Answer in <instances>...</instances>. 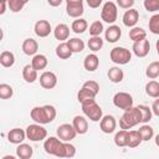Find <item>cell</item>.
<instances>
[{
	"mask_svg": "<svg viewBox=\"0 0 159 159\" xmlns=\"http://www.w3.org/2000/svg\"><path fill=\"white\" fill-rule=\"evenodd\" d=\"M5 11H6V4L5 2H0V15L5 14Z\"/></svg>",
	"mask_w": 159,
	"mask_h": 159,
	"instance_id": "obj_50",
	"label": "cell"
},
{
	"mask_svg": "<svg viewBox=\"0 0 159 159\" xmlns=\"http://www.w3.org/2000/svg\"><path fill=\"white\" fill-rule=\"evenodd\" d=\"M120 36H122V31H120V27L117 26V25H111V26L106 30V32H104L106 40H107L108 42H111V43L117 42V41L120 39Z\"/></svg>",
	"mask_w": 159,
	"mask_h": 159,
	"instance_id": "obj_17",
	"label": "cell"
},
{
	"mask_svg": "<svg viewBox=\"0 0 159 159\" xmlns=\"http://www.w3.org/2000/svg\"><path fill=\"white\" fill-rule=\"evenodd\" d=\"M86 1H87V5L92 9H97L102 4V0H86Z\"/></svg>",
	"mask_w": 159,
	"mask_h": 159,
	"instance_id": "obj_48",
	"label": "cell"
},
{
	"mask_svg": "<svg viewBox=\"0 0 159 159\" xmlns=\"http://www.w3.org/2000/svg\"><path fill=\"white\" fill-rule=\"evenodd\" d=\"M145 75H147V77L150 78V80L158 78V76H159V62H158V61H154V62L149 63V66L147 67Z\"/></svg>",
	"mask_w": 159,
	"mask_h": 159,
	"instance_id": "obj_36",
	"label": "cell"
},
{
	"mask_svg": "<svg viewBox=\"0 0 159 159\" xmlns=\"http://www.w3.org/2000/svg\"><path fill=\"white\" fill-rule=\"evenodd\" d=\"M43 149L47 154L65 158V142L56 137H50L43 142Z\"/></svg>",
	"mask_w": 159,
	"mask_h": 159,
	"instance_id": "obj_4",
	"label": "cell"
},
{
	"mask_svg": "<svg viewBox=\"0 0 159 159\" xmlns=\"http://www.w3.org/2000/svg\"><path fill=\"white\" fill-rule=\"evenodd\" d=\"M66 12L71 17H81L84 12L83 4H67L66 5Z\"/></svg>",
	"mask_w": 159,
	"mask_h": 159,
	"instance_id": "obj_21",
	"label": "cell"
},
{
	"mask_svg": "<svg viewBox=\"0 0 159 159\" xmlns=\"http://www.w3.org/2000/svg\"><path fill=\"white\" fill-rule=\"evenodd\" d=\"M56 56L61 60H67L72 56V51L70 50L67 42H61L57 47H56Z\"/></svg>",
	"mask_w": 159,
	"mask_h": 159,
	"instance_id": "obj_27",
	"label": "cell"
},
{
	"mask_svg": "<svg viewBox=\"0 0 159 159\" xmlns=\"http://www.w3.org/2000/svg\"><path fill=\"white\" fill-rule=\"evenodd\" d=\"M99 66V58L96 53H89L84 57L83 60V67L88 71V72H93L98 68Z\"/></svg>",
	"mask_w": 159,
	"mask_h": 159,
	"instance_id": "obj_18",
	"label": "cell"
},
{
	"mask_svg": "<svg viewBox=\"0 0 159 159\" xmlns=\"http://www.w3.org/2000/svg\"><path fill=\"white\" fill-rule=\"evenodd\" d=\"M138 20H139V12H138V10H135V9H128L125 12H124V15H123V24H124V26H127V27H133V26H135L137 25V22H138Z\"/></svg>",
	"mask_w": 159,
	"mask_h": 159,
	"instance_id": "obj_14",
	"label": "cell"
},
{
	"mask_svg": "<svg viewBox=\"0 0 159 159\" xmlns=\"http://www.w3.org/2000/svg\"><path fill=\"white\" fill-rule=\"evenodd\" d=\"M2 37H4V32H2V29L0 27V41L2 40Z\"/></svg>",
	"mask_w": 159,
	"mask_h": 159,
	"instance_id": "obj_52",
	"label": "cell"
},
{
	"mask_svg": "<svg viewBox=\"0 0 159 159\" xmlns=\"http://www.w3.org/2000/svg\"><path fill=\"white\" fill-rule=\"evenodd\" d=\"M66 4H83V0H66Z\"/></svg>",
	"mask_w": 159,
	"mask_h": 159,
	"instance_id": "obj_51",
	"label": "cell"
},
{
	"mask_svg": "<svg viewBox=\"0 0 159 159\" xmlns=\"http://www.w3.org/2000/svg\"><path fill=\"white\" fill-rule=\"evenodd\" d=\"M62 1H63V0H47V2H48L51 6H53V7L60 6V5L62 4Z\"/></svg>",
	"mask_w": 159,
	"mask_h": 159,
	"instance_id": "obj_49",
	"label": "cell"
},
{
	"mask_svg": "<svg viewBox=\"0 0 159 159\" xmlns=\"http://www.w3.org/2000/svg\"><path fill=\"white\" fill-rule=\"evenodd\" d=\"M142 139L138 134L137 130H128L127 134V147L129 148H137L138 145H140Z\"/></svg>",
	"mask_w": 159,
	"mask_h": 159,
	"instance_id": "obj_29",
	"label": "cell"
},
{
	"mask_svg": "<svg viewBox=\"0 0 159 159\" xmlns=\"http://www.w3.org/2000/svg\"><path fill=\"white\" fill-rule=\"evenodd\" d=\"M117 16H118L117 5H116L113 1H107V2H104V5L102 6V10H101V19H102L104 22L114 24L116 20H117Z\"/></svg>",
	"mask_w": 159,
	"mask_h": 159,
	"instance_id": "obj_7",
	"label": "cell"
},
{
	"mask_svg": "<svg viewBox=\"0 0 159 159\" xmlns=\"http://www.w3.org/2000/svg\"><path fill=\"white\" fill-rule=\"evenodd\" d=\"M123 77H124V73H123V70H120L119 67L114 66V67H111L108 70V78L111 82L113 83H119L123 81Z\"/></svg>",
	"mask_w": 159,
	"mask_h": 159,
	"instance_id": "obj_25",
	"label": "cell"
},
{
	"mask_svg": "<svg viewBox=\"0 0 159 159\" xmlns=\"http://www.w3.org/2000/svg\"><path fill=\"white\" fill-rule=\"evenodd\" d=\"M22 51H24V53L25 55H27V56H34V55H36V52H37V50H39V45H37V42H36V40H34V39H26L24 42H22Z\"/></svg>",
	"mask_w": 159,
	"mask_h": 159,
	"instance_id": "obj_19",
	"label": "cell"
},
{
	"mask_svg": "<svg viewBox=\"0 0 159 159\" xmlns=\"http://www.w3.org/2000/svg\"><path fill=\"white\" fill-rule=\"evenodd\" d=\"M53 35L56 37V40L58 41H65L68 39L70 36V27L66 24H58L55 30H53Z\"/></svg>",
	"mask_w": 159,
	"mask_h": 159,
	"instance_id": "obj_22",
	"label": "cell"
},
{
	"mask_svg": "<svg viewBox=\"0 0 159 159\" xmlns=\"http://www.w3.org/2000/svg\"><path fill=\"white\" fill-rule=\"evenodd\" d=\"M137 132H138V134H139L142 142H148V140H150V139L153 138V135H154V129H153L149 124H143Z\"/></svg>",
	"mask_w": 159,
	"mask_h": 159,
	"instance_id": "obj_28",
	"label": "cell"
},
{
	"mask_svg": "<svg viewBox=\"0 0 159 159\" xmlns=\"http://www.w3.org/2000/svg\"><path fill=\"white\" fill-rule=\"evenodd\" d=\"M25 133H26V138L30 139L31 142H40V140L46 139L47 137V130L39 123L27 125Z\"/></svg>",
	"mask_w": 159,
	"mask_h": 159,
	"instance_id": "obj_6",
	"label": "cell"
},
{
	"mask_svg": "<svg viewBox=\"0 0 159 159\" xmlns=\"http://www.w3.org/2000/svg\"><path fill=\"white\" fill-rule=\"evenodd\" d=\"M143 4L148 12H155L159 10V0H144Z\"/></svg>",
	"mask_w": 159,
	"mask_h": 159,
	"instance_id": "obj_42",
	"label": "cell"
},
{
	"mask_svg": "<svg viewBox=\"0 0 159 159\" xmlns=\"http://www.w3.org/2000/svg\"><path fill=\"white\" fill-rule=\"evenodd\" d=\"M67 45H68L70 50L72 51V53L82 52V51L84 50V42H83L81 39H77V37L70 39V40L67 41Z\"/></svg>",
	"mask_w": 159,
	"mask_h": 159,
	"instance_id": "obj_30",
	"label": "cell"
},
{
	"mask_svg": "<svg viewBox=\"0 0 159 159\" xmlns=\"http://www.w3.org/2000/svg\"><path fill=\"white\" fill-rule=\"evenodd\" d=\"M83 87H87L88 89H91L92 92H94L96 94L99 93V84L96 81H86L83 83Z\"/></svg>",
	"mask_w": 159,
	"mask_h": 159,
	"instance_id": "obj_45",
	"label": "cell"
},
{
	"mask_svg": "<svg viewBox=\"0 0 159 159\" xmlns=\"http://www.w3.org/2000/svg\"><path fill=\"white\" fill-rule=\"evenodd\" d=\"M149 31L154 35H159V14H154L149 20Z\"/></svg>",
	"mask_w": 159,
	"mask_h": 159,
	"instance_id": "obj_41",
	"label": "cell"
},
{
	"mask_svg": "<svg viewBox=\"0 0 159 159\" xmlns=\"http://www.w3.org/2000/svg\"><path fill=\"white\" fill-rule=\"evenodd\" d=\"M132 50L137 57H145L150 51V42L149 40H147V37L139 41H134Z\"/></svg>",
	"mask_w": 159,
	"mask_h": 159,
	"instance_id": "obj_10",
	"label": "cell"
},
{
	"mask_svg": "<svg viewBox=\"0 0 159 159\" xmlns=\"http://www.w3.org/2000/svg\"><path fill=\"white\" fill-rule=\"evenodd\" d=\"M14 94V89L7 83H0V98L1 99H9Z\"/></svg>",
	"mask_w": 159,
	"mask_h": 159,
	"instance_id": "obj_39",
	"label": "cell"
},
{
	"mask_svg": "<svg viewBox=\"0 0 159 159\" xmlns=\"http://www.w3.org/2000/svg\"><path fill=\"white\" fill-rule=\"evenodd\" d=\"M22 77L27 83H34L37 80V71L31 65H26L22 68Z\"/></svg>",
	"mask_w": 159,
	"mask_h": 159,
	"instance_id": "obj_24",
	"label": "cell"
},
{
	"mask_svg": "<svg viewBox=\"0 0 159 159\" xmlns=\"http://www.w3.org/2000/svg\"><path fill=\"white\" fill-rule=\"evenodd\" d=\"M34 154V149L30 144L26 143H20L16 148V155L20 159H30Z\"/></svg>",
	"mask_w": 159,
	"mask_h": 159,
	"instance_id": "obj_20",
	"label": "cell"
},
{
	"mask_svg": "<svg viewBox=\"0 0 159 159\" xmlns=\"http://www.w3.org/2000/svg\"><path fill=\"white\" fill-rule=\"evenodd\" d=\"M138 111H139V114H140V123H148L150 119H152V109L148 107V106H144V104H139L137 106Z\"/></svg>",
	"mask_w": 159,
	"mask_h": 159,
	"instance_id": "obj_34",
	"label": "cell"
},
{
	"mask_svg": "<svg viewBox=\"0 0 159 159\" xmlns=\"http://www.w3.org/2000/svg\"><path fill=\"white\" fill-rule=\"evenodd\" d=\"M76 155V148L68 142H65V158H73Z\"/></svg>",
	"mask_w": 159,
	"mask_h": 159,
	"instance_id": "obj_44",
	"label": "cell"
},
{
	"mask_svg": "<svg viewBox=\"0 0 159 159\" xmlns=\"http://www.w3.org/2000/svg\"><path fill=\"white\" fill-rule=\"evenodd\" d=\"M34 31L39 37H47L52 31L51 24L47 20H39L34 26Z\"/></svg>",
	"mask_w": 159,
	"mask_h": 159,
	"instance_id": "obj_13",
	"label": "cell"
},
{
	"mask_svg": "<svg viewBox=\"0 0 159 159\" xmlns=\"http://www.w3.org/2000/svg\"><path fill=\"white\" fill-rule=\"evenodd\" d=\"M147 37V32L143 27H137V26H133L129 31V39L134 42V41H139V40H143Z\"/></svg>",
	"mask_w": 159,
	"mask_h": 159,
	"instance_id": "obj_33",
	"label": "cell"
},
{
	"mask_svg": "<svg viewBox=\"0 0 159 159\" xmlns=\"http://www.w3.org/2000/svg\"><path fill=\"white\" fill-rule=\"evenodd\" d=\"M82 106V112L83 114L91 119L92 122H99L102 116H103V112H102V108L99 107V104H97V102L94 101V98H91V99H86L81 103Z\"/></svg>",
	"mask_w": 159,
	"mask_h": 159,
	"instance_id": "obj_3",
	"label": "cell"
},
{
	"mask_svg": "<svg viewBox=\"0 0 159 159\" xmlns=\"http://www.w3.org/2000/svg\"><path fill=\"white\" fill-rule=\"evenodd\" d=\"M111 60L117 65H127L132 60V52L125 47H113L109 53Z\"/></svg>",
	"mask_w": 159,
	"mask_h": 159,
	"instance_id": "obj_5",
	"label": "cell"
},
{
	"mask_svg": "<svg viewBox=\"0 0 159 159\" xmlns=\"http://www.w3.org/2000/svg\"><path fill=\"white\" fill-rule=\"evenodd\" d=\"M152 113H153L154 116H159V99H158V98H155V101L153 102Z\"/></svg>",
	"mask_w": 159,
	"mask_h": 159,
	"instance_id": "obj_47",
	"label": "cell"
},
{
	"mask_svg": "<svg viewBox=\"0 0 159 159\" xmlns=\"http://www.w3.org/2000/svg\"><path fill=\"white\" fill-rule=\"evenodd\" d=\"M47 57L42 53H37V55H34L32 60H31V66L36 70V71H40V70H45L47 67Z\"/></svg>",
	"mask_w": 159,
	"mask_h": 159,
	"instance_id": "obj_23",
	"label": "cell"
},
{
	"mask_svg": "<svg viewBox=\"0 0 159 159\" xmlns=\"http://www.w3.org/2000/svg\"><path fill=\"white\" fill-rule=\"evenodd\" d=\"M103 24H102V21H99V20H96V21H93L92 24H91V26H89V35L91 36H101V34L103 32Z\"/></svg>",
	"mask_w": 159,
	"mask_h": 159,
	"instance_id": "obj_40",
	"label": "cell"
},
{
	"mask_svg": "<svg viewBox=\"0 0 159 159\" xmlns=\"http://www.w3.org/2000/svg\"><path fill=\"white\" fill-rule=\"evenodd\" d=\"M7 5H9V9L12 12H19L25 6V4L21 0H7Z\"/></svg>",
	"mask_w": 159,
	"mask_h": 159,
	"instance_id": "obj_43",
	"label": "cell"
},
{
	"mask_svg": "<svg viewBox=\"0 0 159 159\" xmlns=\"http://www.w3.org/2000/svg\"><path fill=\"white\" fill-rule=\"evenodd\" d=\"M88 27V24L84 19H81V17H77V20H75L71 25V29L75 34H83Z\"/></svg>",
	"mask_w": 159,
	"mask_h": 159,
	"instance_id": "obj_32",
	"label": "cell"
},
{
	"mask_svg": "<svg viewBox=\"0 0 159 159\" xmlns=\"http://www.w3.org/2000/svg\"><path fill=\"white\" fill-rule=\"evenodd\" d=\"M127 134H128V130H125V129L117 132L114 135V144L119 148L127 147Z\"/></svg>",
	"mask_w": 159,
	"mask_h": 159,
	"instance_id": "obj_37",
	"label": "cell"
},
{
	"mask_svg": "<svg viewBox=\"0 0 159 159\" xmlns=\"http://www.w3.org/2000/svg\"><path fill=\"white\" fill-rule=\"evenodd\" d=\"M15 63V55L11 51H2L0 53V65L2 67H11Z\"/></svg>",
	"mask_w": 159,
	"mask_h": 159,
	"instance_id": "obj_26",
	"label": "cell"
},
{
	"mask_svg": "<svg viewBox=\"0 0 159 159\" xmlns=\"http://www.w3.org/2000/svg\"><path fill=\"white\" fill-rule=\"evenodd\" d=\"M56 108L51 104H45L41 107H34L31 109V118L39 124H47L51 123L56 118Z\"/></svg>",
	"mask_w": 159,
	"mask_h": 159,
	"instance_id": "obj_1",
	"label": "cell"
},
{
	"mask_svg": "<svg viewBox=\"0 0 159 159\" xmlns=\"http://www.w3.org/2000/svg\"><path fill=\"white\" fill-rule=\"evenodd\" d=\"M145 93L152 98H158L159 97V83L155 80L149 81L145 84Z\"/></svg>",
	"mask_w": 159,
	"mask_h": 159,
	"instance_id": "obj_31",
	"label": "cell"
},
{
	"mask_svg": "<svg viewBox=\"0 0 159 159\" xmlns=\"http://www.w3.org/2000/svg\"><path fill=\"white\" fill-rule=\"evenodd\" d=\"M7 0H0V2H6Z\"/></svg>",
	"mask_w": 159,
	"mask_h": 159,
	"instance_id": "obj_54",
	"label": "cell"
},
{
	"mask_svg": "<svg viewBox=\"0 0 159 159\" xmlns=\"http://www.w3.org/2000/svg\"><path fill=\"white\" fill-rule=\"evenodd\" d=\"M40 84L45 89H51L57 84V76L51 71H45L40 76Z\"/></svg>",
	"mask_w": 159,
	"mask_h": 159,
	"instance_id": "obj_11",
	"label": "cell"
},
{
	"mask_svg": "<svg viewBox=\"0 0 159 159\" xmlns=\"http://www.w3.org/2000/svg\"><path fill=\"white\" fill-rule=\"evenodd\" d=\"M21 1H22V2H24V4H26V2H27V1H29V0H21Z\"/></svg>",
	"mask_w": 159,
	"mask_h": 159,
	"instance_id": "obj_53",
	"label": "cell"
},
{
	"mask_svg": "<svg viewBox=\"0 0 159 159\" xmlns=\"http://www.w3.org/2000/svg\"><path fill=\"white\" fill-rule=\"evenodd\" d=\"M88 47L91 51L97 52L103 47V40L101 39V36H91V39L88 40Z\"/></svg>",
	"mask_w": 159,
	"mask_h": 159,
	"instance_id": "obj_35",
	"label": "cell"
},
{
	"mask_svg": "<svg viewBox=\"0 0 159 159\" xmlns=\"http://www.w3.org/2000/svg\"><path fill=\"white\" fill-rule=\"evenodd\" d=\"M99 127H101V130L106 134H109V133H113L116 127H117V122H116V118L113 116H102L101 120H99Z\"/></svg>",
	"mask_w": 159,
	"mask_h": 159,
	"instance_id": "obj_12",
	"label": "cell"
},
{
	"mask_svg": "<svg viewBox=\"0 0 159 159\" xmlns=\"http://www.w3.org/2000/svg\"><path fill=\"white\" fill-rule=\"evenodd\" d=\"M96 96H97V94H96L94 92H92V91L88 89L87 87H83V86H82V88H81V89L78 91V93H77V99H78L80 103H82L83 101L94 98Z\"/></svg>",
	"mask_w": 159,
	"mask_h": 159,
	"instance_id": "obj_38",
	"label": "cell"
},
{
	"mask_svg": "<svg viewBox=\"0 0 159 159\" xmlns=\"http://www.w3.org/2000/svg\"><path fill=\"white\" fill-rule=\"evenodd\" d=\"M139 123H140L139 111H138L137 107H133V106L130 108L125 109L124 113H123V116L119 119V127H120V129H125V130L135 127Z\"/></svg>",
	"mask_w": 159,
	"mask_h": 159,
	"instance_id": "obj_2",
	"label": "cell"
},
{
	"mask_svg": "<svg viewBox=\"0 0 159 159\" xmlns=\"http://www.w3.org/2000/svg\"><path fill=\"white\" fill-rule=\"evenodd\" d=\"M72 125L77 134H84L88 130V122L83 116H76L72 120Z\"/></svg>",
	"mask_w": 159,
	"mask_h": 159,
	"instance_id": "obj_16",
	"label": "cell"
},
{
	"mask_svg": "<svg viewBox=\"0 0 159 159\" xmlns=\"http://www.w3.org/2000/svg\"><path fill=\"white\" fill-rule=\"evenodd\" d=\"M117 5L122 9H130L134 5V0H117Z\"/></svg>",
	"mask_w": 159,
	"mask_h": 159,
	"instance_id": "obj_46",
	"label": "cell"
},
{
	"mask_svg": "<svg viewBox=\"0 0 159 159\" xmlns=\"http://www.w3.org/2000/svg\"><path fill=\"white\" fill-rule=\"evenodd\" d=\"M56 133H57L58 139H61L62 142H71L77 135L73 125L72 124H68V123H63V124L58 125Z\"/></svg>",
	"mask_w": 159,
	"mask_h": 159,
	"instance_id": "obj_9",
	"label": "cell"
},
{
	"mask_svg": "<svg viewBox=\"0 0 159 159\" xmlns=\"http://www.w3.org/2000/svg\"><path fill=\"white\" fill-rule=\"evenodd\" d=\"M25 138H26V133L21 128H12L7 133V140L12 144H20L25 140Z\"/></svg>",
	"mask_w": 159,
	"mask_h": 159,
	"instance_id": "obj_15",
	"label": "cell"
},
{
	"mask_svg": "<svg viewBox=\"0 0 159 159\" xmlns=\"http://www.w3.org/2000/svg\"><path fill=\"white\" fill-rule=\"evenodd\" d=\"M113 104L119 109H128L133 106V97L128 92H118L113 97Z\"/></svg>",
	"mask_w": 159,
	"mask_h": 159,
	"instance_id": "obj_8",
	"label": "cell"
}]
</instances>
